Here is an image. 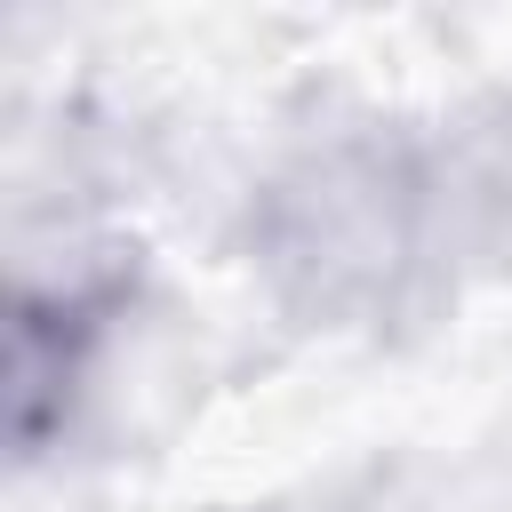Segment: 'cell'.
<instances>
[{"label": "cell", "mask_w": 512, "mask_h": 512, "mask_svg": "<svg viewBox=\"0 0 512 512\" xmlns=\"http://www.w3.org/2000/svg\"><path fill=\"white\" fill-rule=\"evenodd\" d=\"M104 304L88 288H24L8 312V432L24 456L48 448V432H64L72 392L88 376V352L104 336Z\"/></svg>", "instance_id": "1"}]
</instances>
